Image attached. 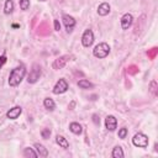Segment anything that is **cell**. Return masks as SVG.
Instances as JSON below:
<instances>
[{
    "instance_id": "1",
    "label": "cell",
    "mask_w": 158,
    "mask_h": 158,
    "mask_svg": "<svg viewBox=\"0 0 158 158\" xmlns=\"http://www.w3.org/2000/svg\"><path fill=\"white\" fill-rule=\"evenodd\" d=\"M26 75V67L23 64H20L19 67L14 68L11 72H10V75H9V85L10 86H17L22 79L25 78Z\"/></svg>"
},
{
    "instance_id": "2",
    "label": "cell",
    "mask_w": 158,
    "mask_h": 158,
    "mask_svg": "<svg viewBox=\"0 0 158 158\" xmlns=\"http://www.w3.org/2000/svg\"><path fill=\"white\" fill-rule=\"evenodd\" d=\"M110 53V46L106 43V42H100L99 44H96L93 49V54L94 57L99 58V59H102V58H106Z\"/></svg>"
},
{
    "instance_id": "3",
    "label": "cell",
    "mask_w": 158,
    "mask_h": 158,
    "mask_svg": "<svg viewBox=\"0 0 158 158\" xmlns=\"http://www.w3.org/2000/svg\"><path fill=\"white\" fill-rule=\"evenodd\" d=\"M148 142H149L148 136L144 135V133H142V132L136 133V135L133 136V138H132L133 146H136V147H138V148H147V147H148Z\"/></svg>"
},
{
    "instance_id": "4",
    "label": "cell",
    "mask_w": 158,
    "mask_h": 158,
    "mask_svg": "<svg viewBox=\"0 0 158 158\" xmlns=\"http://www.w3.org/2000/svg\"><path fill=\"white\" fill-rule=\"evenodd\" d=\"M41 74H42V70H41V67L38 64H33L32 65V69L30 70V74L27 75V83L28 84H35L38 81V79L41 78Z\"/></svg>"
},
{
    "instance_id": "5",
    "label": "cell",
    "mask_w": 158,
    "mask_h": 158,
    "mask_svg": "<svg viewBox=\"0 0 158 158\" xmlns=\"http://www.w3.org/2000/svg\"><path fill=\"white\" fill-rule=\"evenodd\" d=\"M67 90H68V83H67L65 79L60 78V79L54 84L52 91H53V94H56V95H60V94H64Z\"/></svg>"
},
{
    "instance_id": "6",
    "label": "cell",
    "mask_w": 158,
    "mask_h": 158,
    "mask_svg": "<svg viewBox=\"0 0 158 158\" xmlns=\"http://www.w3.org/2000/svg\"><path fill=\"white\" fill-rule=\"evenodd\" d=\"M93 42H94V33H93V31L90 28H88L81 35V44L88 48V47H90L93 44Z\"/></svg>"
},
{
    "instance_id": "7",
    "label": "cell",
    "mask_w": 158,
    "mask_h": 158,
    "mask_svg": "<svg viewBox=\"0 0 158 158\" xmlns=\"http://www.w3.org/2000/svg\"><path fill=\"white\" fill-rule=\"evenodd\" d=\"M70 58H72V56H69V54H64V56L58 57L57 59H54V62H53V64H52L53 69H56V70L62 69V68L70 60Z\"/></svg>"
},
{
    "instance_id": "8",
    "label": "cell",
    "mask_w": 158,
    "mask_h": 158,
    "mask_svg": "<svg viewBox=\"0 0 158 158\" xmlns=\"http://www.w3.org/2000/svg\"><path fill=\"white\" fill-rule=\"evenodd\" d=\"M62 20H63V23H64V26H65V30H67V32H72L73 31V28L75 27V20H74V17L73 16H70V15H67V14H64L63 16H62Z\"/></svg>"
},
{
    "instance_id": "9",
    "label": "cell",
    "mask_w": 158,
    "mask_h": 158,
    "mask_svg": "<svg viewBox=\"0 0 158 158\" xmlns=\"http://www.w3.org/2000/svg\"><path fill=\"white\" fill-rule=\"evenodd\" d=\"M120 22H121V28H122V30H128V28L131 27L132 22H133V16H132L130 12H126V14L122 15Z\"/></svg>"
},
{
    "instance_id": "10",
    "label": "cell",
    "mask_w": 158,
    "mask_h": 158,
    "mask_svg": "<svg viewBox=\"0 0 158 158\" xmlns=\"http://www.w3.org/2000/svg\"><path fill=\"white\" fill-rule=\"evenodd\" d=\"M105 127L109 131H111V132L116 130V127H117V120H116V117L114 115L106 116V118H105Z\"/></svg>"
},
{
    "instance_id": "11",
    "label": "cell",
    "mask_w": 158,
    "mask_h": 158,
    "mask_svg": "<svg viewBox=\"0 0 158 158\" xmlns=\"http://www.w3.org/2000/svg\"><path fill=\"white\" fill-rule=\"evenodd\" d=\"M21 114H22V107L21 106H14L12 109H10L6 112V117L10 120H16Z\"/></svg>"
},
{
    "instance_id": "12",
    "label": "cell",
    "mask_w": 158,
    "mask_h": 158,
    "mask_svg": "<svg viewBox=\"0 0 158 158\" xmlns=\"http://www.w3.org/2000/svg\"><path fill=\"white\" fill-rule=\"evenodd\" d=\"M110 11H111V6H110V4L109 2H101L99 6H98V14L100 15V16H106V15H109L110 14Z\"/></svg>"
},
{
    "instance_id": "13",
    "label": "cell",
    "mask_w": 158,
    "mask_h": 158,
    "mask_svg": "<svg viewBox=\"0 0 158 158\" xmlns=\"http://www.w3.org/2000/svg\"><path fill=\"white\" fill-rule=\"evenodd\" d=\"M69 131L72 133H74V135H80L83 132V127L78 122H70L69 123Z\"/></svg>"
},
{
    "instance_id": "14",
    "label": "cell",
    "mask_w": 158,
    "mask_h": 158,
    "mask_svg": "<svg viewBox=\"0 0 158 158\" xmlns=\"http://www.w3.org/2000/svg\"><path fill=\"white\" fill-rule=\"evenodd\" d=\"M56 143H57L59 147L64 148V149H68V148H69V142L67 141L65 137H63V136H60V135H58V136L56 137Z\"/></svg>"
},
{
    "instance_id": "15",
    "label": "cell",
    "mask_w": 158,
    "mask_h": 158,
    "mask_svg": "<svg viewBox=\"0 0 158 158\" xmlns=\"http://www.w3.org/2000/svg\"><path fill=\"white\" fill-rule=\"evenodd\" d=\"M35 149H36V152H37V154L40 157H47L48 156L47 148L43 144H41V143H35Z\"/></svg>"
},
{
    "instance_id": "16",
    "label": "cell",
    "mask_w": 158,
    "mask_h": 158,
    "mask_svg": "<svg viewBox=\"0 0 158 158\" xmlns=\"http://www.w3.org/2000/svg\"><path fill=\"white\" fill-rule=\"evenodd\" d=\"M14 11V1L12 0H5L4 4V14L5 15H10Z\"/></svg>"
},
{
    "instance_id": "17",
    "label": "cell",
    "mask_w": 158,
    "mask_h": 158,
    "mask_svg": "<svg viewBox=\"0 0 158 158\" xmlns=\"http://www.w3.org/2000/svg\"><path fill=\"white\" fill-rule=\"evenodd\" d=\"M43 106H44L47 110L53 111V110L56 109V102L53 101V99H51V98H46V99L43 100Z\"/></svg>"
},
{
    "instance_id": "18",
    "label": "cell",
    "mask_w": 158,
    "mask_h": 158,
    "mask_svg": "<svg viewBox=\"0 0 158 158\" xmlns=\"http://www.w3.org/2000/svg\"><path fill=\"white\" fill-rule=\"evenodd\" d=\"M123 156H125V153L122 151V147H120V146H116L111 152V157L112 158H122Z\"/></svg>"
},
{
    "instance_id": "19",
    "label": "cell",
    "mask_w": 158,
    "mask_h": 158,
    "mask_svg": "<svg viewBox=\"0 0 158 158\" xmlns=\"http://www.w3.org/2000/svg\"><path fill=\"white\" fill-rule=\"evenodd\" d=\"M23 157H31V158H37L38 154L37 152L35 151V148H31V147H26L23 149Z\"/></svg>"
},
{
    "instance_id": "20",
    "label": "cell",
    "mask_w": 158,
    "mask_h": 158,
    "mask_svg": "<svg viewBox=\"0 0 158 158\" xmlns=\"http://www.w3.org/2000/svg\"><path fill=\"white\" fill-rule=\"evenodd\" d=\"M78 86L81 88V89H91L94 85H93L89 80H86V79H81V80L78 81Z\"/></svg>"
},
{
    "instance_id": "21",
    "label": "cell",
    "mask_w": 158,
    "mask_h": 158,
    "mask_svg": "<svg viewBox=\"0 0 158 158\" xmlns=\"http://www.w3.org/2000/svg\"><path fill=\"white\" fill-rule=\"evenodd\" d=\"M19 5H20V9L22 11H27L30 9V0H20Z\"/></svg>"
},
{
    "instance_id": "22",
    "label": "cell",
    "mask_w": 158,
    "mask_h": 158,
    "mask_svg": "<svg viewBox=\"0 0 158 158\" xmlns=\"http://www.w3.org/2000/svg\"><path fill=\"white\" fill-rule=\"evenodd\" d=\"M149 91H151L154 96H157V81H156V80H152V81L149 83Z\"/></svg>"
},
{
    "instance_id": "23",
    "label": "cell",
    "mask_w": 158,
    "mask_h": 158,
    "mask_svg": "<svg viewBox=\"0 0 158 158\" xmlns=\"http://www.w3.org/2000/svg\"><path fill=\"white\" fill-rule=\"evenodd\" d=\"M127 128L126 127H122V128H120L118 130V138H121V139H123V138H126V136H127Z\"/></svg>"
},
{
    "instance_id": "24",
    "label": "cell",
    "mask_w": 158,
    "mask_h": 158,
    "mask_svg": "<svg viewBox=\"0 0 158 158\" xmlns=\"http://www.w3.org/2000/svg\"><path fill=\"white\" fill-rule=\"evenodd\" d=\"M41 136H42V138H44V139L49 138V136H51V130H49V128H43V130L41 131Z\"/></svg>"
},
{
    "instance_id": "25",
    "label": "cell",
    "mask_w": 158,
    "mask_h": 158,
    "mask_svg": "<svg viewBox=\"0 0 158 158\" xmlns=\"http://www.w3.org/2000/svg\"><path fill=\"white\" fill-rule=\"evenodd\" d=\"M6 60H7V58H6V56H5V54L0 56V69H1V68H2V65L6 63Z\"/></svg>"
},
{
    "instance_id": "26",
    "label": "cell",
    "mask_w": 158,
    "mask_h": 158,
    "mask_svg": "<svg viewBox=\"0 0 158 158\" xmlns=\"http://www.w3.org/2000/svg\"><path fill=\"white\" fill-rule=\"evenodd\" d=\"M53 26H54V31H59L60 30V23L58 20H54L53 21Z\"/></svg>"
},
{
    "instance_id": "27",
    "label": "cell",
    "mask_w": 158,
    "mask_h": 158,
    "mask_svg": "<svg viewBox=\"0 0 158 158\" xmlns=\"http://www.w3.org/2000/svg\"><path fill=\"white\" fill-rule=\"evenodd\" d=\"M93 121H94V123H95V125H99V123H100V120L98 118V116H96V115H93Z\"/></svg>"
},
{
    "instance_id": "28",
    "label": "cell",
    "mask_w": 158,
    "mask_h": 158,
    "mask_svg": "<svg viewBox=\"0 0 158 158\" xmlns=\"http://www.w3.org/2000/svg\"><path fill=\"white\" fill-rule=\"evenodd\" d=\"M12 27H14V28H17V27H20V25H16V23H14V25H12Z\"/></svg>"
},
{
    "instance_id": "29",
    "label": "cell",
    "mask_w": 158,
    "mask_h": 158,
    "mask_svg": "<svg viewBox=\"0 0 158 158\" xmlns=\"http://www.w3.org/2000/svg\"><path fill=\"white\" fill-rule=\"evenodd\" d=\"M40 1H47V0H40Z\"/></svg>"
}]
</instances>
